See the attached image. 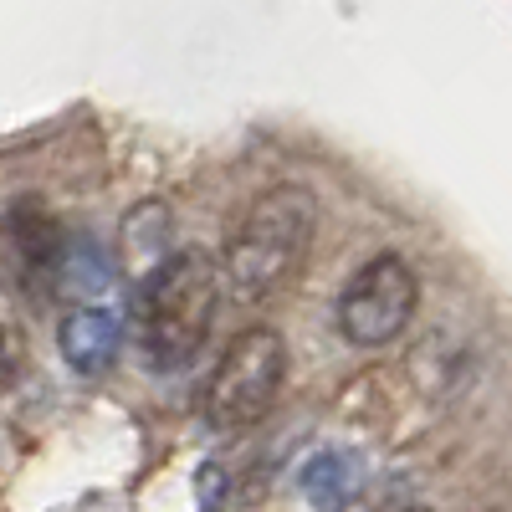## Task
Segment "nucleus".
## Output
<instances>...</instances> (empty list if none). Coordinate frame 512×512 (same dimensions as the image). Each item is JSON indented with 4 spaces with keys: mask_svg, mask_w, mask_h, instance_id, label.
<instances>
[{
    "mask_svg": "<svg viewBox=\"0 0 512 512\" xmlns=\"http://www.w3.org/2000/svg\"><path fill=\"white\" fill-rule=\"evenodd\" d=\"M415 512H425V507H415Z\"/></svg>",
    "mask_w": 512,
    "mask_h": 512,
    "instance_id": "nucleus-10",
    "label": "nucleus"
},
{
    "mask_svg": "<svg viewBox=\"0 0 512 512\" xmlns=\"http://www.w3.org/2000/svg\"><path fill=\"white\" fill-rule=\"evenodd\" d=\"M57 349H62V359H67L72 374L98 379L103 369H113V359L123 349V318L108 303H82V308H72L62 318Z\"/></svg>",
    "mask_w": 512,
    "mask_h": 512,
    "instance_id": "nucleus-6",
    "label": "nucleus"
},
{
    "mask_svg": "<svg viewBox=\"0 0 512 512\" xmlns=\"http://www.w3.org/2000/svg\"><path fill=\"white\" fill-rule=\"evenodd\" d=\"M420 308V277L410 272L405 256L379 251L354 272V282L338 292V333L354 349H384L410 328Z\"/></svg>",
    "mask_w": 512,
    "mask_h": 512,
    "instance_id": "nucleus-4",
    "label": "nucleus"
},
{
    "mask_svg": "<svg viewBox=\"0 0 512 512\" xmlns=\"http://www.w3.org/2000/svg\"><path fill=\"white\" fill-rule=\"evenodd\" d=\"M175 251V221L164 200H139L118 226V267L128 282H144L164 256Z\"/></svg>",
    "mask_w": 512,
    "mask_h": 512,
    "instance_id": "nucleus-7",
    "label": "nucleus"
},
{
    "mask_svg": "<svg viewBox=\"0 0 512 512\" xmlns=\"http://www.w3.org/2000/svg\"><path fill=\"white\" fill-rule=\"evenodd\" d=\"M221 308V267L200 246L169 251L139 282V349L159 374H180L200 359Z\"/></svg>",
    "mask_w": 512,
    "mask_h": 512,
    "instance_id": "nucleus-2",
    "label": "nucleus"
},
{
    "mask_svg": "<svg viewBox=\"0 0 512 512\" xmlns=\"http://www.w3.org/2000/svg\"><path fill=\"white\" fill-rule=\"evenodd\" d=\"M16 369H21V349H16V328H11V318H6V308H0V390L16 379Z\"/></svg>",
    "mask_w": 512,
    "mask_h": 512,
    "instance_id": "nucleus-9",
    "label": "nucleus"
},
{
    "mask_svg": "<svg viewBox=\"0 0 512 512\" xmlns=\"http://www.w3.org/2000/svg\"><path fill=\"white\" fill-rule=\"evenodd\" d=\"M282 379H287V344H282V333L267 328V323L241 328L226 344L210 384H205V420H210V431L236 436V431H251L256 420H267V410L282 395Z\"/></svg>",
    "mask_w": 512,
    "mask_h": 512,
    "instance_id": "nucleus-3",
    "label": "nucleus"
},
{
    "mask_svg": "<svg viewBox=\"0 0 512 512\" xmlns=\"http://www.w3.org/2000/svg\"><path fill=\"white\" fill-rule=\"evenodd\" d=\"M313 236H318V200L308 185L262 190L241 210V221L226 241L221 287H231L236 303H267L308 262Z\"/></svg>",
    "mask_w": 512,
    "mask_h": 512,
    "instance_id": "nucleus-1",
    "label": "nucleus"
},
{
    "mask_svg": "<svg viewBox=\"0 0 512 512\" xmlns=\"http://www.w3.org/2000/svg\"><path fill=\"white\" fill-rule=\"evenodd\" d=\"M364 466L354 451H318L303 461V497L313 502V512H344L359 492Z\"/></svg>",
    "mask_w": 512,
    "mask_h": 512,
    "instance_id": "nucleus-8",
    "label": "nucleus"
},
{
    "mask_svg": "<svg viewBox=\"0 0 512 512\" xmlns=\"http://www.w3.org/2000/svg\"><path fill=\"white\" fill-rule=\"evenodd\" d=\"M6 241H11V256H16L21 282H36V287L57 282L62 256H67V246H72L67 231H62V221H57L41 200H16V205H11Z\"/></svg>",
    "mask_w": 512,
    "mask_h": 512,
    "instance_id": "nucleus-5",
    "label": "nucleus"
}]
</instances>
